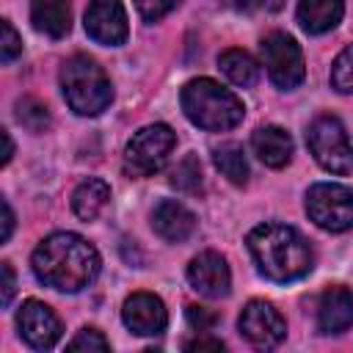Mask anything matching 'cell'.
Masks as SVG:
<instances>
[{
	"label": "cell",
	"instance_id": "d6986e66",
	"mask_svg": "<svg viewBox=\"0 0 353 353\" xmlns=\"http://www.w3.org/2000/svg\"><path fill=\"white\" fill-rule=\"evenodd\" d=\"M110 201V188L102 179H85L72 193V210L80 221H97Z\"/></svg>",
	"mask_w": 353,
	"mask_h": 353
},
{
	"label": "cell",
	"instance_id": "8fae6325",
	"mask_svg": "<svg viewBox=\"0 0 353 353\" xmlns=\"http://www.w3.org/2000/svg\"><path fill=\"white\" fill-rule=\"evenodd\" d=\"M17 328H19V336L30 347H36V350H50L61 339V320H58V314L47 303H41L36 298L22 303V309L17 314Z\"/></svg>",
	"mask_w": 353,
	"mask_h": 353
},
{
	"label": "cell",
	"instance_id": "4fadbf2b",
	"mask_svg": "<svg viewBox=\"0 0 353 353\" xmlns=\"http://www.w3.org/2000/svg\"><path fill=\"white\" fill-rule=\"evenodd\" d=\"M188 281L196 292H201L207 298H223V295H229L232 273H229L226 259L218 251H201L188 265Z\"/></svg>",
	"mask_w": 353,
	"mask_h": 353
},
{
	"label": "cell",
	"instance_id": "d4e9b609",
	"mask_svg": "<svg viewBox=\"0 0 353 353\" xmlns=\"http://www.w3.org/2000/svg\"><path fill=\"white\" fill-rule=\"evenodd\" d=\"M66 347H69V350H88V353H91V350H99V353H102V350H110V342H108V339L102 336V331H97V328H80L77 336H74Z\"/></svg>",
	"mask_w": 353,
	"mask_h": 353
},
{
	"label": "cell",
	"instance_id": "f1b7e54d",
	"mask_svg": "<svg viewBox=\"0 0 353 353\" xmlns=\"http://www.w3.org/2000/svg\"><path fill=\"white\" fill-rule=\"evenodd\" d=\"M0 273H3V295H0V303L8 306L11 298H14V292H17V279H14V270H11L8 262L0 265Z\"/></svg>",
	"mask_w": 353,
	"mask_h": 353
},
{
	"label": "cell",
	"instance_id": "7a4b0ae2",
	"mask_svg": "<svg viewBox=\"0 0 353 353\" xmlns=\"http://www.w3.org/2000/svg\"><path fill=\"white\" fill-rule=\"evenodd\" d=\"M245 243L259 273L270 281H295L312 270V245L287 223H259L248 232Z\"/></svg>",
	"mask_w": 353,
	"mask_h": 353
},
{
	"label": "cell",
	"instance_id": "1f68e13d",
	"mask_svg": "<svg viewBox=\"0 0 353 353\" xmlns=\"http://www.w3.org/2000/svg\"><path fill=\"white\" fill-rule=\"evenodd\" d=\"M0 204H3V234H0V240L6 243V240L11 237V232H14V212H11V204H8V199H3Z\"/></svg>",
	"mask_w": 353,
	"mask_h": 353
},
{
	"label": "cell",
	"instance_id": "f546056e",
	"mask_svg": "<svg viewBox=\"0 0 353 353\" xmlns=\"http://www.w3.org/2000/svg\"><path fill=\"white\" fill-rule=\"evenodd\" d=\"M221 3L232 6L237 11H251V8H259V6H265V8H279L281 6V0H221Z\"/></svg>",
	"mask_w": 353,
	"mask_h": 353
},
{
	"label": "cell",
	"instance_id": "4dcf8cb0",
	"mask_svg": "<svg viewBox=\"0 0 353 353\" xmlns=\"http://www.w3.org/2000/svg\"><path fill=\"white\" fill-rule=\"evenodd\" d=\"M185 350H223V342L212 336H196L185 342Z\"/></svg>",
	"mask_w": 353,
	"mask_h": 353
},
{
	"label": "cell",
	"instance_id": "d6a6232c",
	"mask_svg": "<svg viewBox=\"0 0 353 353\" xmlns=\"http://www.w3.org/2000/svg\"><path fill=\"white\" fill-rule=\"evenodd\" d=\"M0 135H3V143H6V152H3V165H8V160H11V154H14V143H11L8 130H0Z\"/></svg>",
	"mask_w": 353,
	"mask_h": 353
},
{
	"label": "cell",
	"instance_id": "277c9868",
	"mask_svg": "<svg viewBox=\"0 0 353 353\" xmlns=\"http://www.w3.org/2000/svg\"><path fill=\"white\" fill-rule=\"evenodd\" d=\"M61 88L77 116H99L113 99L110 77L88 55H72L61 66Z\"/></svg>",
	"mask_w": 353,
	"mask_h": 353
},
{
	"label": "cell",
	"instance_id": "ac0fdd59",
	"mask_svg": "<svg viewBox=\"0 0 353 353\" xmlns=\"http://www.w3.org/2000/svg\"><path fill=\"white\" fill-rule=\"evenodd\" d=\"M30 22L50 39H63L72 28L69 0H30Z\"/></svg>",
	"mask_w": 353,
	"mask_h": 353
},
{
	"label": "cell",
	"instance_id": "484cf974",
	"mask_svg": "<svg viewBox=\"0 0 353 353\" xmlns=\"http://www.w3.org/2000/svg\"><path fill=\"white\" fill-rule=\"evenodd\" d=\"M182 0H135V8L138 14L146 19V22H157L163 19L165 14H171Z\"/></svg>",
	"mask_w": 353,
	"mask_h": 353
},
{
	"label": "cell",
	"instance_id": "ba28073f",
	"mask_svg": "<svg viewBox=\"0 0 353 353\" xmlns=\"http://www.w3.org/2000/svg\"><path fill=\"white\" fill-rule=\"evenodd\" d=\"M259 50H262L268 77L273 80L276 88L290 91L295 85H301V80L306 74V63H303V52H301L298 41L292 36H287L281 30H273L262 39Z\"/></svg>",
	"mask_w": 353,
	"mask_h": 353
},
{
	"label": "cell",
	"instance_id": "5bb4252c",
	"mask_svg": "<svg viewBox=\"0 0 353 353\" xmlns=\"http://www.w3.org/2000/svg\"><path fill=\"white\" fill-rule=\"evenodd\" d=\"M152 229L168 240V243H182L193 234L196 229V215L176 199H163L154 212H152Z\"/></svg>",
	"mask_w": 353,
	"mask_h": 353
},
{
	"label": "cell",
	"instance_id": "2e32d148",
	"mask_svg": "<svg viewBox=\"0 0 353 353\" xmlns=\"http://www.w3.org/2000/svg\"><path fill=\"white\" fill-rule=\"evenodd\" d=\"M251 149L270 168H284L292 160V138H290L287 130H281L276 124H268V127L254 130Z\"/></svg>",
	"mask_w": 353,
	"mask_h": 353
},
{
	"label": "cell",
	"instance_id": "8992f818",
	"mask_svg": "<svg viewBox=\"0 0 353 353\" xmlns=\"http://www.w3.org/2000/svg\"><path fill=\"white\" fill-rule=\"evenodd\" d=\"M309 152L331 174H353V143L336 116H317L306 132Z\"/></svg>",
	"mask_w": 353,
	"mask_h": 353
},
{
	"label": "cell",
	"instance_id": "9c48e42d",
	"mask_svg": "<svg viewBox=\"0 0 353 353\" xmlns=\"http://www.w3.org/2000/svg\"><path fill=\"white\" fill-rule=\"evenodd\" d=\"M237 328L254 347H276L287 336V323L270 301H248L240 312Z\"/></svg>",
	"mask_w": 353,
	"mask_h": 353
},
{
	"label": "cell",
	"instance_id": "cb8c5ba5",
	"mask_svg": "<svg viewBox=\"0 0 353 353\" xmlns=\"http://www.w3.org/2000/svg\"><path fill=\"white\" fill-rule=\"evenodd\" d=\"M331 85L339 94H353V44H347L331 63Z\"/></svg>",
	"mask_w": 353,
	"mask_h": 353
},
{
	"label": "cell",
	"instance_id": "7c38bea8",
	"mask_svg": "<svg viewBox=\"0 0 353 353\" xmlns=\"http://www.w3.org/2000/svg\"><path fill=\"white\" fill-rule=\"evenodd\" d=\"M124 325L138 336H154L165 331L168 312L165 303L152 292H132L121 306Z\"/></svg>",
	"mask_w": 353,
	"mask_h": 353
},
{
	"label": "cell",
	"instance_id": "5b68a950",
	"mask_svg": "<svg viewBox=\"0 0 353 353\" xmlns=\"http://www.w3.org/2000/svg\"><path fill=\"white\" fill-rule=\"evenodd\" d=\"M174 146L176 135L168 124L141 127L124 146V171L130 176H152L165 165Z\"/></svg>",
	"mask_w": 353,
	"mask_h": 353
},
{
	"label": "cell",
	"instance_id": "52a82bcc",
	"mask_svg": "<svg viewBox=\"0 0 353 353\" xmlns=\"http://www.w3.org/2000/svg\"><path fill=\"white\" fill-rule=\"evenodd\" d=\"M306 212L325 232H347L353 226V190L336 182H317L306 193Z\"/></svg>",
	"mask_w": 353,
	"mask_h": 353
},
{
	"label": "cell",
	"instance_id": "7402d4cb",
	"mask_svg": "<svg viewBox=\"0 0 353 353\" xmlns=\"http://www.w3.org/2000/svg\"><path fill=\"white\" fill-rule=\"evenodd\" d=\"M168 182H171L176 190H182V193H196V190L201 188V163H199V157H196V154H185V157L174 165Z\"/></svg>",
	"mask_w": 353,
	"mask_h": 353
},
{
	"label": "cell",
	"instance_id": "30bf717a",
	"mask_svg": "<svg viewBox=\"0 0 353 353\" xmlns=\"http://www.w3.org/2000/svg\"><path fill=\"white\" fill-rule=\"evenodd\" d=\"M85 33L105 47L124 44L130 28L121 0H91L85 8Z\"/></svg>",
	"mask_w": 353,
	"mask_h": 353
},
{
	"label": "cell",
	"instance_id": "83f0119b",
	"mask_svg": "<svg viewBox=\"0 0 353 353\" xmlns=\"http://www.w3.org/2000/svg\"><path fill=\"white\" fill-rule=\"evenodd\" d=\"M185 317H188L190 328H196V331H210V328L218 323V314L210 312L207 306H199V303H190V306L185 309Z\"/></svg>",
	"mask_w": 353,
	"mask_h": 353
},
{
	"label": "cell",
	"instance_id": "9a60e30c",
	"mask_svg": "<svg viewBox=\"0 0 353 353\" xmlns=\"http://www.w3.org/2000/svg\"><path fill=\"white\" fill-rule=\"evenodd\" d=\"M353 325V292L347 287H328L317 303V328L323 334H342Z\"/></svg>",
	"mask_w": 353,
	"mask_h": 353
},
{
	"label": "cell",
	"instance_id": "4316f807",
	"mask_svg": "<svg viewBox=\"0 0 353 353\" xmlns=\"http://www.w3.org/2000/svg\"><path fill=\"white\" fill-rule=\"evenodd\" d=\"M22 52V39L19 33L14 30V25L8 19H3V41H0V61L3 63H11L17 55Z\"/></svg>",
	"mask_w": 353,
	"mask_h": 353
},
{
	"label": "cell",
	"instance_id": "e0dca14e",
	"mask_svg": "<svg viewBox=\"0 0 353 353\" xmlns=\"http://www.w3.org/2000/svg\"><path fill=\"white\" fill-rule=\"evenodd\" d=\"M295 14H298V25L306 33L320 36L339 25L345 14V0H301Z\"/></svg>",
	"mask_w": 353,
	"mask_h": 353
},
{
	"label": "cell",
	"instance_id": "44dd1931",
	"mask_svg": "<svg viewBox=\"0 0 353 353\" xmlns=\"http://www.w3.org/2000/svg\"><path fill=\"white\" fill-rule=\"evenodd\" d=\"M212 160H215V168L232 182V185H245L248 182V160L243 154V146L237 143H221L212 149Z\"/></svg>",
	"mask_w": 353,
	"mask_h": 353
},
{
	"label": "cell",
	"instance_id": "ffe728a7",
	"mask_svg": "<svg viewBox=\"0 0 353 353\" xmlns=\"http://www.w3.org/2000/svg\"><path fill=\"white\" fill-rule=\"evenodd\" d=\"M218 66H221V72H223L234 85H240V88L254 85L256 77H259V66H256L254 55L245 52V50H240V47L223 50L221 58H218Z\"/></svg>",
	"mask_w": 353,
	"mask_h": 353
},
{
	"label": "cell",
	"instance_id": "6da1fadb",
	"mask_svg": "<svg viewBox=\"0 0 353 353\" xmlns=\"http://www.w3.org/2000/svg\"><path fill=\"white\" fill-rule=\"evenodd\" d=\"M30 265L41 284L61 290V292H80L97 279L99 254L80 234L55 232L36 245Z\"/></svg>",
	"mask_w": 353,
	"mask_h": 353
},
{
	"label": "cell",
	"instance_id": "603a6c76",
	"mask_svg": "<svg viewBox=\"0 0 353 353\" xmlns=\"http://www.w3.org/2000/svg\"><path fill=\"white\" fill-rule=\"evenodd\" d=\"M17 119L22 127H28L30 132H44L50 127V110L44 102H39L36 97H22L17 102Z\"/></svg>",
	"mask_w": 353,
	"mask_h": 353
},
{
	"label": "cell",
	"instance_id": "3957f363",
	"mask_svg": "<svg viewBox=\"0 0 353 353\" xmlns=\"http://www.w3.org/2000/svg\"><path fill=\"white\" fill-rule=\"evenodd\" d=\"M179 99L185 116L201 130H212V132L232 130L245 116V105L240 102V97L210 77H196L185 83Z\"/></svg>",
	"mask_w": 353,
	"mask_h": 353
}]
</instances>
